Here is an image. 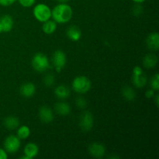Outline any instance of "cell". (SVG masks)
<instances>
[{"label":"cell","mask_w":159,"mask_h":159,"mask_svg":"<svg viewBox=\"0 0 159 159\" xmlns=\"http://www.w3.org/2000/svg\"><path fill=\"white\" fill-rule=\"evenodd\" d=\"M73 16L72 8L67 3H59L53 9H51V17L56 23H68Z\"/></svg>","instance_id":"obj_1"},{"label":"cell","mask_w":159,"mask_h":159,"mask_svg":"<svg viewBox=\"0 0 159 159\" xmlns=\"http://www.w3.org/2000/svg\"><path fill=\"white\" fill-rule=\"evenodd\" d=\"M92 82L86 76H77L72 81V89L75 93L79 94H85L90 90Z\"/></svg>","instance_id":"obj_2"},{"label":"cell","mask_w":159,"mask_h":159,"mask_svg":"<svg viewBox=\"0 0 159 159\" xmlns=\"http://www.w3.org/2000/svg\"><path fill=\"white\" fill-rule=\"evenodd\" d=\"M32 67L37 72H43L50 68V61L48 57L43 53H37L32 58Z\"/></svg>","instance_id":"obj_3"},{"label":"cell","mask_w":159,"mask_h":159,"mask_svg":"<svg viewBox=\"0 0 159 159\" xmlns=\"http://www.w3.org/2000/svg\"><path fill=\"white\" fill-rule=\"evenodd\" d=\"M33 14L36 20H38L39 22L43 23L51 19V9L48 5L44 4V3H39V4L36 5L35 7L34 8Z\"/></svg>","instance_id":"obj_4"},{"label":"cell","mask_w":159,"mask_h":159,"mask_svg":"<svg viewBox=\"0 0 159 159\" xmlns=\"http://www.w3.org/2000/svg\"><path fill=\"white\" fill-rule=\"evenodd\" d=\"M3 145L7 153L14 154L18 152L19 149L20 148L21 141L16 135L10 134L5 139Z\"/></svg>","instance_id":"obj_5"},{"label":"cell","mask_w":159,"mask_h":159,"mask_svg":"<svg viewBox=\"0 0 159 159\" xmlns=\"http://www.w3.org/2000/svg\"><path fill=\"white\" fill-rule=\"evenodd\" d=\"M66 62V54L64 51H61V50H57L54 53L52 57V63L57 72H60L65 68Z\"/></svg>","instance_id":"obj_6"},{"label":"cell","mask_w":159,"mask_h":159,"mask_svg":"<svg viewBox=\"0 0 159 159\" xmlns=\"http://www.w3.org/2000/svg\"><path fill=\"white\" fill-rule=\"evenodd\" d=\"M94 124L93 114L89 111H85L81 114L79 118V127L83 131H89Z\"/></svg>","instance_id":"obj_7"},{"label":"cell","mask_w":159,"mask_h":159,"mask_svg":"<svg viewBox=\"0 0 159 159\" xmlns=\"http://www.w3.org/2000/svg\"><path fill=\"white\" fill-rule=\"evenodd\" d=\"M38 116L40 120L45 124H50L54 118L53 110L47 106H43L39 109Z\"/></svg>","instance_id":"obj_8"},{"label":"cell","mask_w":159,"mask_h":159,"mask_svg":"<svg viewBox=\"0 0 159 159\" xmlns=\"http://www.w3.org/2000/svg\"><path fill=\"white\" fill-rule=\"evenodd\" d=\"M89 152L95 158H102L106 153L105 146L100 143H93L89 146Z\"/></svg>","instance_id":"obj_9"},{"label":"cell","mask_w":159,"mask_h":159,"mask_svg":"<svg viewBox=\"0 0 159 159\" xmlns=\"http://www.w3.org/2000/svg\"><path fill=\"white\" fill-rule=\"evenodd\" d=\"M20 93L21 96H23L25 98L32 97L36 93L35 85L30 82H25L20 86Z\"/></svg>","instance_id":"obj_10"},{"label":"cell","mask_w":159,"mask_h":159,"mask_svg":"<svg viewBox=\"0 0 159 159\" xmlns=\"http://www.w3.org/2000/svg\"><path fill=\"white\" fill-rule=\"evenodd\" d=\"M148 48L152 51H158L159 49V35L158 33L154 32L149 34L146 39Z\"/></svg>","instance_id":"obj_11"},{"label":"cell","mask_w":159,"mask_h":159,"mask_svg":"<svg viewBox=\"0 0 159 159\" xmlns=\"http://www.w3.org/2000/svg\"><path fill=\"white\" fill-rule=\"evenodd\" d=\"M0 24L2 26V32H9V31L12 30V27H13V19L10 15H8V14L2 16L1 18H0Z\"/></svg>","instance_id":"obj_12"},{"label":"cell","mask_w":159,"mask_h":159,"mask_svg":"<svg viewBox=\"0 0 159 159\" xmlns=\"http://www.w3.org/2000/svg\"><path fill=\"white\" fill-rule=\"evenodd\" d=\"M67 36L68 38L72 41H78L80 40L81 37H82V31H81L80 28L77 26H70L68 28L66 32Z\"/></svg>","instance_id":"obj_13"},{"label":"cell","mask_w":159,"mask_h":159,"mask_svg":"<svg viewBox=\"0 0 159 159\" xmlns=\"http://www.w3.org/2000/svg\"><path fill=\"white\" fill-rule=\"evenodd\" d=\"M20 120L13 116H9L5 118L3 120V125L7 130H14L20 127Z\"/></svg>","instance_id":"obj_14"},{"label":"cell","mask_w":159,"mask_h":159,"mask_svg":"<svg viewBox=\"0 0 159 159\" xmlns=\"http://www.w3.org/2000/svg\"><path fill=\"white\" fill-rule=\"evenodd\" d=\"M54 110L61 116H67L71 113V107L66 102H58L54 106Z\"/></svg>","instance_id":"obj_15"},{"label":"cell","mask_w":159,"mask_h":159,"mask_svg":"<svg viewBox=\"0 0 159 159\" xmlns=\"http://www.w3.org/2000/svg\"><path fill=\"white\" fill-rule=\"evenodd\" d=\"M24 155L30 159L35 158L39 153V147L35 143H29L24 148Z\"/></svg>","instance_id":"obj_16"},{"label":"cell","mask_w":159,"mask_h":159,"mask_svg":"<svg viewBox=\"0 0 159 159\" xmlns=\"http://www.w3.org/2000/svg\"><path fill=\"white\" fill-rule=\"evenodd\" d=\"M70 93H71V91L69 88L65 85H57L54 89V94L60 99H68L70 96Z\"/></svg>","instance_id":"obj_17"},{"label":"cell","mask_w":159,"mask_h":159,"mask_svg":"<svg viewBox=\"0 0 159 159\" xmlns=\"http://www.w3.org/2000/svg\"><path fill=\"white\" fill-rule=\"evenodd\" d=\"M158 57L154 54H148L144 56L143 59V65L147 68H153L158 64Z\"/></svg>","instance_id":"obj_18"},{"label":"cell","mask_w":159,"mask_h":159,"mask_svg":"<svg viewBox=\"0 0 159 159\" xmlns=\"http://www.w3.org/2000/svg\"><path fill=\"white\" fill-rule=\"evenodd\" d=\"M132 82L138 88H142L145 86L147 83V77L144 72L141 74H133L132 75Z\"/></svg>","instance_id":"obj_19"},{"label":"cell","mask_w":159,"mask_h":159,"mask_svg":"<svg viewBox=\"0 0 159 159\" xmlns=\"http://www.w3.org/2000/svg\"><path fill=\"white\" fill-rule=\"evenodd\" d=\"M56 29H57V23L54 20H47V21L43 22V26H42V30H43V33L48 35L52 34L55 32Z\"/></svg>","instance_id":"obj_20"},{"label":"cell","mask_w":159,"mask_h":159,"mask_svg":"<svg viewBox=\"0 0 159 159\" xmlns=\"http://www.w3.org/2000/svg\"><path fill=\"white\" fill-rule=\"evenodd\" d=\"M122 96H124V99L126 100L131 101L134 100L136 97V93L134 90V89H132L130 86H124L122 89Z\"/></svg>","instance_id":"obj_21"},{"label":"cell","mask_w":159,"mask_h":159,"mask_svg":"<svg viewBox=\"0 0 159 159\" xmlns=\"http://www.w3.org/2000/svg\"><path fill=\"white\" fill-rule=\"evenodd\" d=\"M30 135V129L29 127L26 125H23L17 128V135L16 136L20 140H25L28 138Z\"/></svg>","instance_id":"obj_22"},{"label":"cell","mask_w":159,"mask_h":159,"mask_svg":"<svg viewBox=\"0 0 159 159\" xmlns=\"http://www.w3.org/2000/svg\"><path fill=\"white\" fill-rule=\"evenodd\" d=\"M150 85L151 89H153L154 91H158L159 89V75L158 73H156V74L152 77L150 82Z\"/></svg>","instance_id":"obj_23"},{"label":"cell","mask_w":159,"mask_h":159,"mask_svg":"<svg viewBox=\"0 0 159 159\" xmlns=\"http://www.w3.org/2000/svg\"><path fill=\"white\" fill-rule=\"evenodd\" d=\"M54 75L52 74H48L45 75V77L43 78V84L45 85V86L47 87H51L54 85Z\"/></svg>","instance_id":"obj_24"},{"label":"cell","mask_w":159,"mask_h":159,"mask_svg":"<svg viewBox=\"0 0 159 159\" xmlns=\"http://www.w3.org/2000/svg\"><path fill=\"white\" fill-rule=\"evenodd\" d=\"M75 105L77 106V107L83 110V109L86 108L88 103H87V101L85 98H83L82 96H79V97L76 98Z\"/></svg>","instance_id":"obj_25"},{"label":"cell","mask_w":159,"mask_h":159,"mask_svg":"<svg viewBox=\"0 0 159 159\" xmlns=\"http://www.w3.org/2000/svg\"><path fill=\"white\" fill-rule=\"evenodd\" d=\"M132 12L134 16H139L140 15H141L143 12V7L140 3H137L136 5L133 6V9H132Z\"/></svg>","instance_id":"obj_26"},{"label":"cell","mask_w":159,"mask_h":159,"mask_svg":"<svg viewBox=\"0 0 159 159\" xmlns=\"http://www.w3.org/2000/svg\"><path fill=\"white\" fill-rule=\"evenodd\" d=\"M18 2L23 7L29 8L35 4L36 0H18Z\"/></svg>","instance_id":"obj_27"},{"label":"cell","mask_w":159,"mask_h":159,"mask_svg":"<svg viewBox=\"0 0 159 159\" xmlns=\"http://www.w3.org/2000/svg\"><path fill=\"white\" fill-rule=\"evenodd\" d=\"M16 1L17 0H0V6L7 7L13 5Z\"/></svg>","instance_id":"obj_28"},{"label":"cell","mask_w":159,"mask_h":159,"mask_svg":"<svg viewBox=\"0 0 159 159\" xmlns=\"http://www.w3.org/2000/svg\"><path fill=\"white\" fill-rule=\"evenodd\" d=\"M8 155L7 152H6L5 149L0 148V159H7Z\"/></svg>","instance_id":"obj_29"},{"label":"cell","mask_w":159,"mask_h":159,"mask_svg":"<svg viewBox=\"0 0 159 159\" xmlns=\"http://www.w3.org/2000/svg\"><path fill=\"white\" fill-rule=\"evenodd\" d=\"M145 96L147 98H148V99H151V98L154 97V96H155V91H154L153 89H152L148 90V91L145 93Z\"/></svg>","instance_id":"obj_30"},{"label":"cell","mask_w":159,"mask_h":159,"mask_svg":"<svg viewBox=\"0 0 159 159\" xmlns=\"http://www.w3.org/2000/svg\"><path fill=\"white\" fill-rule=\"evenodd\" d=\"M159 96L158 95H157L156 96H155V104H156L157 107H158L159 106Z\"/></svg>","instance_id":"obj_31"},{"label":"cell","mask_w":159,"mask_h":159,"mask_svg":"<svg viewBox=\"0 0 159 159\" xmlns=\"http://www.w3.org/2000/svg\"><path fill=\"white\" fill-rule=\"evenodd\" d=\"M58 3H68L70 0H56Z\"/></svg>","instance_id":"obj_32"},{"label":"cell","mask_w":159,"mask_h":159,"mask_svg":"<svg viewBox=\"0 0 159 159\" xmlns=\"http://www.w3.org/2000/svg\"><path fill=\"white\" fill-rule=\"evenodd\" d=\"M132 1L135 3H140V4H141V3H143L144 2H145L146 0H132Z\"/></svg>","instance_id":"obj_33"},{"label":"cell","mask_w":159,"mask_h":159,"mask_svg":"<svg viewBox=\"0 0 159 159\" xmlns=\"http://www.w3.org/2000/svg\"><path fill=\"white\" fill-rule=\"evenodd\" d=\"M1 33H2V26L1 24H0V34H1Z\"/></svg>","instance_id":"obj_34"}]
</instances>
